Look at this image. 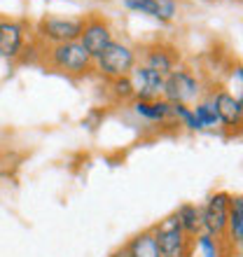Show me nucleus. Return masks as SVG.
Returning <instances> with one entry per match:
<instances>
[{
	"mask_svg": "<svg viewBox=\"0 0 243 257\" xmlns=\"http://www.w3.org/2000/svg\"><path fill=\"white\" fill-rule=\"evenodd\" d=\"M77 42L84 47V52H87L91 59H98L103 49L112 42L110 24L105 19H101V17H89V19L84 21V26H82V35Z\"/></svg>",
	"mask_w": 243,
	"mask_h": 257,
	"instance_id": "nucleus-7",
	"label": "nucleus"
},
{
	"mask_svg": "<svg viewBox=\"0 0 243 257\" xmlns=\"http://www.w3.org/2000/svg\"><path fill=\"white\" fill-rule=\"evenodd\" d=\"M152 234L162 257H192V238L180 229L176 215L159 220V224L152 227Z\"/></svg>",
	"mask_w": 243,
	"mask_h": 257,
	"instance_id": "nucleus-2",
	"label": "nucleus"
},
{
	"mask_svg": "<svg viewBox=\"0 0 243 257\" xmlns=\"http://www.w3.org/2000/svg\"><path fill=\"white\" fill-rule=\"evenodd\" d=\"M98 63V70H101L105 77L115 80V77H124L134 70L136 66V52L129 45H122V42H110L108 47L101 52V56L96 59Z\"/></svg>",
	"mask_w": 243,
	"mask_h": 257,
	"instance_id": "nucleus-3",
	"label": "nucleus"
},
{
	"mask_svg": "<svg viewBox=\"0 0 243 257\" xmlns=\"http://www.w3.org/2000/svg\"><path fill=\"white\" fill-rule=\"evenodd\" d=\"M131 84H134L136 98L138 101H157L164 91V75L155 73L145 66H134V70L129 73Z\"/></svg>",
	"mask_w": 243,
	"mask_h": 257,
	"instance_id": "nucleus-8",
	"label": "nucleus"
},
{
	"mask_svg": "<svg viewBox=\"0 0 243 257\" xmlns=\"http://www.w3.org/2000/svg\"><path fill=\"white\" fill-rule=\"evenodd\" d=\"M26 45V31L19 21L0 19V56L7 61H17Z\"/></svg>",
	"mask_w": 243,
	"mask_h": 257,
	"instance_id": "nucleus-9",
	"label": "nucleus"
},
{
	"mask_svg": "<svg viewBox=\"0 0 243 257\" xmlns=\"http://www.w3.org/2000/svg\"><path fill=\"white\" fill-rule=\"evenodd\" d=\"M229 203L231 194L227 192H217L206 201V206L201 208V229L206 234H210L213 238H224L227 231V215H229Z\"/></svg>",
	"mask_w": 243,
	"mask_h": 257,
	"instance_id": "nucleus-4",
	"label": "nucleus"
},
{
	"mask_svg": "<svg viewBox=\"0 0 243 257\" xmlns=\"http://www.w3.org/2000/svg\"><path fill=\"white\" fill-rule=\"evenodd\" d=\"M213 110L217 115V122L224 124L229 128H236L241 126V117H243V105H241V98L229 91H217L215 98H213Z\"/></svg>",
	"mask_w": 243,
	"mask_h": 257,
	"instance_id": "nucleus-10",
	"label": "nucleus"
},
{
	"mask_svg": "<svg viewBox=\"0 0 243 257\" xmlns=\"http://www.w3.org/2000/svg\"><path fill=\"white\" fill-rule=\"evenodd\" d=\"M196 248L201 252V257H220V238H213L210 234H196Z\"/></svg>",
	"mask_w": 243,
	"mask_h": 257,
	"instance_id": "nucleus-18",
	"label": "nucleus"
},
{
	"mask_svg": "<svg viewBox=\"0 0 243 257\" xmlns=\"http://www.w3.org/2000/svg\"><path fill=\"white\" fill-rule=\"evenodd\" d=\"M145 68H150V70H155V73L166 77L171 70H176V54H173V49L159 47V45L148 49V54H145Z\"/></svg>",
	"mask_w": 243,
	"mask_h": 257,
	"instance_id": "nucleus-13",
	"label": "nucleus"
},
{
	"mask_svg": "<svg viewBox=\"0 0 243 257\" xmlns=\"http://www.w3.org/2000/svg\"><path fill=\"white\" fill-rule=\"evenodd\" d=\"M194 117L199 119V124H201L203 128H206V126H215V124H220V122H217L215 110H213V105H210V103H199V105L194 108Z\"/></svg>",
	"mask_w": 243,
	"mask_h": 257,
	"instance_id": "nucleus-20",
	"label": "nucleus"
},
{
	"mask_svg": "<svg viewBox=\"0 0 243 257\" xmlns=\"http://www.w3.org/2000/svg\"><path fill=\"white\" fill-rule=\"evenodd\" d=\"M171 117H176L178 122H182L187 128H192V131L203 128L201 124H199V119L194 117V110L187 108V105H182V103H171Z\"/></svg>",
	"mask_w": 243,
	"mask_h": 257,
	"instance_id": "nucleus-17",
	"label": "nucleus"
},
{
	"mask_svg": "<svg viewBox=\"0 0 243 257\" xmlns=\"http://www.w3.org/2000/svg\"><path fill=\"white\" fill-rule=\"evenodd\" d=\"M224 236L229 238V243L236 245V248L243 243V199L241 196H231Z\"/></svg>",
	"mask_w": 243,
	"mask_h": 257,
	"instance_id": "nucleus-12",
	"label": "nucleus"
},
{
	"mask_svg": "<svg viewBox=\"0 0 243 257\" xmlns=\"http://www.w3.org/2000/svg\"><path fill=\"white\" fill-rule=\"evenodd\" d=\"M124 5L134 12L150 14L159 21H171L178 12L176 0H124Z\"/></svg>",
	"mask_w": 243,
	"mask_h": 257,
	"instance_id": "nucleus-11",
	"label": "nucleus"
},
{
	"mask_svg": "<svg viewBox=\"0 0 243 257\" xmlns=\"http://www.w3.org/2000/svg\"><path fill=\"white\" fill-rule=\"evenodd\" d=\"M199 91H201V87H199V82H196V77L192 73H187V70H171L166 77H164V101L169 103H182V105H187V103H192L199 96Z\"/></svg>",
	"mask_w": 243,
	"mask_h": 257,
	"instance_id": "nucleus-6",
	"label": "nucleus"
},
{
	"mask_svg": "<svg viewBox=\"0 0 243 257\" xmlns=\"http://www.w3.org/2000/svg\"><path fill=\"white\" fill-rule=\"evenodd\" d=\"M134 110H136V115L145 117L150 122H164V119L171 117V103L159 101V98H157V101H138V98H136Z\"/></svg>",
	"mask_w": 243,
	"mask_h": 257,
	"instance_id": "nucleus-16",
	"label": "nucleus"
},
{
	"mask_svg": "<svg viewBox=\"0 0 243 257\" xmlns=\"http://www.w3.org/2000/svg\"><path fill=\"white\" fill-rule=\"evenodd\" d=\"M110 89H112L115 98H119V101H127V98H134V96H136L134 84H131V77H129V75L110 80Z\"/></svg>",
	"mask_w": 243,
	"mask_h": 257,
	"instance_id": "nucleus-19",
	"label": "nucleus"
},
{
	"mask_svg": "<svg viewBox=\"0 0 243 257\" xmlns=\"http://www.w3.org/2000/svg\"><path fill=\"white\" fill-rule=\"evenodd\" d=\"M127 250L131 257H162L159 255V248H157L152 229H145V231H141V234H136L127 243Z\"/></svg>",
	"mask_w": 243,
	"mask_h": 257,
	"instance_id": "nucleus-15",
	"label": "nucleus"
},
{
	"mask_svg": "<svg viewBox=\"0 0 243 257\" xmlns=\"http://www.w3.org/2000/svg\"><path fill=\"white\" fill-rule=\"evenodd\" d=\"M84 19H59V17H42L38 21V35L49 45L80 40Z\"/></svg>",
	"mask_w": 243,
	"mask_h": 257,
	"instance_id": "nucleus-5",
	"label": "nucleus"
},
{
	"mask_svg": "<svg viewBox=\"0 0 243 257\" xmlns=\"http://www.w3.org/2000/svg\"><path fill=\"white\" fill-rule=\"evenodd\" d=\"M173 215H176L180 229L185 231L189 238H194L196 234H201V208H199V206H194V203H182Z\"/></svg>",
	"mask_w": 243,
	"mask_h": 257,
	"instance_id": "nucleus-14",
	"label": "nucleus"
},
{
	"mask_svg": "<svg viewBox=\"0 0 243 257\" xmlns=\"http://www.w3.org/2000/svg\"><path fill=\"white\" fill-rule=\"evenodd\" d=\"M49 68H54L59 73H66V75H87L91 70V63L94 59L84 52L80 42H63V45H52L47 49V56H45Z\"/></svg>",
	"mask_w": 243,
	"mask_h": 257,
	"instance_id": "nucleus-1",
	"label": "nucleus"
},
{
	"mask_svg": "<svg viewBox=\"0 0 243 257\" xmlns=\"http://www.w3.org/2000/svg\"><path fill=\"white\" fill-rule=\"evenodd\" d=\"M110 257H131V255H129V250H127V245H124V248H117V250H115V252H112V255H110Z\"/></svg>",
	"mask_w": 243,
	"mask_h": 257,
	"instance_id": "nucleus-21",
	"label": "nucleus"
}]
</instances>
